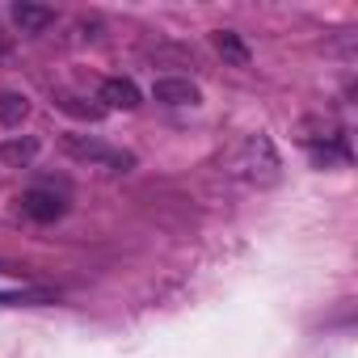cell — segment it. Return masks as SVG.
I'll use <instances>...</instances> for the list:
<instances>
[{"label":"cell","instance_id":"9c48e42d","mask_svg":"<svg viewBox=\"0 0 358 358\" xmlns=\"http://www.w3.org/2000/svg\"><path fill=\"white\" fill-rule=\"evenodd\" d=\"M26 118H30V101L22 93L0 89V127H22Z\"/></svg>","mask_w":358,"mask_h":358},{"label":"cell","instance_id":"7a4b0ae2","mask_svg":"<svg viewBox=\"0 0 358 358\" xmlns=\"http://www.w3.org/2000/svg\"><path fill=\"white\" fill-rule=\"evenodd\" d=\"M64 152L72 160L89 164V169H101V173H127V169H135V156L131 152L110 148V143H101L93 135H64Z\"/></svg>","mask_w":358,"mask_h":358},{"label":"cell","instance_id":"6da1fadb","mask_svg":"<svg viewBox=\"0 0 358 358\" xmlns=\"http://www.w3.org/2000/svg\"><path fill=\"white\" fill-rule=\"evenodd\" d=\"M228 173L232 177H241V182H249V186H274L278 177H282V160H278V148H274V139L270 135H249L236 152H232V160H228Z\"/></svg>","mask_w":358,"mask_h":358},{"label":"cell","instance_id":"8992f818","mask_svg":"<svg viewBox=\"0 0 358 358\" xmlns=\"http://www.w3.org/2000/svg\"><path fill=\"white\" fill-rule=\"evenodd\" d=\"M38 139L34 135H13V139H0V164H9V169H26L34 156H38Z\"/></svg>","mask_w":358,"mask_h":358},{"label":"cell","instance_id":"3957f363","mask_svg":"<svg viewBox=\"0 0 358 358\" xmlns=\"http://www.w3.org/2000/svg\"><path fill=\"white\" fill-rule=\"evenodd\" d=\"M152 101H160V106H199L203 93H199V85L186 80V76H160V80L152 85Z\"/></svg>","mask_w":358,"mask_h":358},{"label":"cell","instance_id":"5b68a950","mask_svg":"<svg viewBox=\"0 0 358 358\" xmlns=\"http://www.w3.org/2000/svg\"><path fill=\"white\" fill-rule=\"evenodd\" d=\"M97 97L106 101V110H135L139 106V85L131 76H106Z\"/></svg>","mask_w":358,"mask_h":358},{"label":"cell","instance_id":"277c9868","mask_svg":"<svg viewBox=\"0 0 358 358\" xmlns=\"http://www.w3.org/2000/svg\"><path fill=\"white\" fill-rule=\"evenodd\" d=\"M64 211H68V203L55 190H26L22 194V215L34 220V224H55Z\"/></svg>","mask_w":358,"mask_h":358},{"label":"cell","instance_id":"ba28073f","mask_svg":"<svg viewBox=\"0 0 358 358\" xmlns=\"http://www.w3.org/2000/svg\"><path fill=\"white\" fill-rule=\"evenodd\" d=\"M211 43H215V51H220L232 68H249V59H253V55H249V47L241 43V34H232V30H215V34H211Z\"/></svg>","mask_w":358,"mask_h":358},{"label":"cell","instance_id":"52a82bcc","mask_svg":"<svg viewBox=\"0 0 358 358\" xmlns=\"http://www.w3.org/2000/svg\"><path fill=\"white\" fill-rule=\"evenodd\" d=\"M13 22H17V30L22 34H43V30H51L55 26V9H47V5H13Z\"/></svg>","mask_w":358,"mask_h":358}]
</instances>
